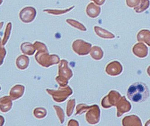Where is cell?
<instances>
[{
	"label": "cell",
	"mask_w": 150,
	"mask_h": 126,
	"mask_svg": "<svg viewBox=\"0 0 150 126\" xmlns=\"http://www.w3.org/2000/svg\"><path fill=\"white\" fill-rule=\"evenodd\" d=\"M128 99L134 103H141L146 100L149 95V89L146 85L142 82L134 83L127 90Z\"/></svg>",
	"instance_id": "1"
},
{
	"label": "cell",
	"mask_w": 150,
	"mask_h": 126,
	"mask_svg": "<svg viewBox=\"0 0 150 126\" xmlns=\"http://www.w3.org/2000/svg\"><path fill=\"white\" fill-rule=\"evenodd\" d=\"M91 46V44L81 39H77L72 44L74 51L80 55H85L89 53Z\"/></svg>",
	"instance_id": "2"
},
{
	"label": "cell",
	"mask_w": 150,
	"mask_h": 126,
	"mask_svg": "<svg viewBox=\"0 0 150 126\" xmlns=\"http://www.w3.org/2000/svg\"><path fill=\"white\" fill-rule=\"evenodd\" d=\"M37 14L36 9L33 7H26L21 12V20L25 23H29L33 21L35 18Z\"/></svg>",
	"instance_id": "3"
},
{
	"label": "cell",
	"mask_w": 150,
	"mask_h": 126,
	"mask_svg": "<svg viewBox=\"0 0 150 126\" xmlns=\"http://www.w3.org/2000/svg\"><path fill=\"white\" fill-rule=\"evenodd\" d=\"M101 9L100 6H96L93 3L88 4L86 9V12L87 15L91 18H95L100 14Z\"/></svg>",
	"instance_id": "4"
},
{
	"label": "cell",
	"mask_w": 150,
	"mask_h": 126,
	"mask_svg": "<svg viewBox=\"0 0 150 126\" xmlns=\"http://www.w3.org/2000/svg\"><path fill=\"white\" fill-rule=\"evenodd\" d=\"M24 90V87L21 85H16L11 89L10 92L11 99L14 100L19 99L23 95Z\"/></svg>",
	"instance_id": "5"
},
{
	"label": "cell",
	"mask_w": 150,
	"mask_h": 126,
	"mask_svg": "<svg viewBox=\"0 0 150 126\" xmlns=\"http://www.w3.org/2000/svg\"><path fill=\"white\" fill-rule=\"evenodd\" d=\"M94 30L96 34L100 37L105 39H113L115 38L114 35L112 34L98 26H95Z\"/></svg>",
	"instance_id": "6"
},
{
	"label": "cell",
	"mask_w": 150,
	"mask_h": 126,
	"mask_svg": "<svg viewBox=\"0 0 150 126\" xmlns=\"http://www.w3.org/2000/svg\"><path fill=\"white\" fill-rule=\"evenodd\" d=\"M137 39L139 42H143L150 46V31L148 30H141L137 35Z\"/></svg>",
	"instance_id": "7"
},
{
	"label": "cell",
	"mask_w": 150,
	"mask_h": 126,
	"mask_svg": "<svg viewBox=\"0 0 150 126\" xmlns=\"http://www.w3.org/2000/svg\"><path fill=\"white\" fill-rule=\"evenodd\" d=\"M150 4L149 0H140V3L134 8V10L137 13H142L149 8Z\"/></svg>",
	"instance_id": "8"
},
{
	"label": "cell",
	"mask_w": 150,
	"mask_h": 126,
	"mask_svg": "<svg viewBox=\"0 0 150 126\" xmlns=\"http://www.w3.org/2000/svg\"><path fill=\"white\" fill-rule=\"evenodd\" d=\"M133 52L137 55H146L147 48L143 44L138 43L136 44L133 48Z\"/></svg>",
	"instance_id": "9"
},
{
	"label": "cell",
	"mask_w": 150,
	"mask_h": 126,
	"mask_svg": "<svg viewBox=\"0 0 150 126\" xmlns=\"http://www.w3.org/2000/svg\"><path fill=\"white\" fill-rule=\"evenodd\" d=\"M29 63L28 58L25 56H21L16 61V65L21 70H24L28 67Z\"/></svg>",
	"instance_id": "10"
},
{
	"label": "cell",
	"mask_w": 150,
	"mask_h": 126,
	"mask_svg": "<svg viewBox=\"0 0 150 126\" xmlns=\"http://www.w3.org/2000/svg\"><path fill=\"white\" fill-rule=\"evenodd\" d=\"M66 21L68 24L71 25V26H73L74 27L80 30L84 31L86 30V28L84 25L78 22V21H76V20L72 19H67L66 20Z\"/></svg>",
	"instance_id": "11"
},
{
	"label": "cell",
	"mask_w": 150,
	"mask_h": 126,
	"mask_svg": "<svg viewBox=\"0 0 150 126\" xmlns=\"http://www.w3.org/2000/svg\"><path fill=\"white\" fill-rule=\"evenodd\" d=\"M22 51L24 53L28 54V55H32L34 53L35 50L32 44L29 43H24L22 45Z\"/></svg>",
	"instance_id": "12"
},
{
	"label": "cell",
	"mask_w": 150,
	"mask_h": 126,
	"mask_svg": "<svg viewBox=\"0 0 150 126\" xmlns=\"http://www.w3.org/2000/svg\"><path fill=\"white\" fill-rule=\"evenodd\" d=\"M91 56L92 57L95 58H101L103 56V51L102 49L98 46H94L91 51Z\"/></svg>",
	"instance_id": "13"
},
{
	"label": "cell",
	"mask_w": 150,
	"mask_h": 126,
	"mask_svg": "<svg viewBox=\"0 0 150 126\" xmlns=\"http://www.w3.org/2000/svg\"><path fill=\"white\" fill-rule=\"evenodd\" d=\"M73 8H74V6L71 7V8H69L68 9H66L65 10L62 11L47 9L46 10H44V11H46V12H47L49 14L57 15H62L64 13H67V12L70 11L71 9H72Z\"/></svg>",
	"instance_id": "14"
},
{
	"label": "cell",
	"mask_w": 150,
	"mask_h": 126,
	"mask_svg": "<svg viewBox=\"0 0 150 126\" xmlns=\"http://www.w3.org/2000/svg\"><path fill=\"white\" fill-rule=\"evenodd\" d=\"M140 0H126L127 6L130 8L135 7L138 5Z\"/></svg>",
	"instance_id": "15"
},
{
	"label": "cell",
	"mask_w": 150,
	"mask_h": 126,
	"mask_svg": "<svg viewBox=\"0 0 150 126\" xmlns=\"http://www.w3.org/2000/svg\"><path fill=\"white\" fill-rule=\"evenodd\" d=\"M93 1L95 4L98 6H102L104 4L105 0H91Z\"/></svg>",
	"instance_id": "16"
},
{
	"label": "cell",
	"mask_w": 150,
	"mask_h": 126,
	"mask_svg": "<svg viewBox=\"0 0 150 126\" xmlns=\"http://www.w3.org/2000/svg\"><path fill=\"white\" fill-rule=\"evenodd\" d=\"M0 89H1V88H0Z\"/></svg>",
	"instance_id": "17"
}]
</instances>
